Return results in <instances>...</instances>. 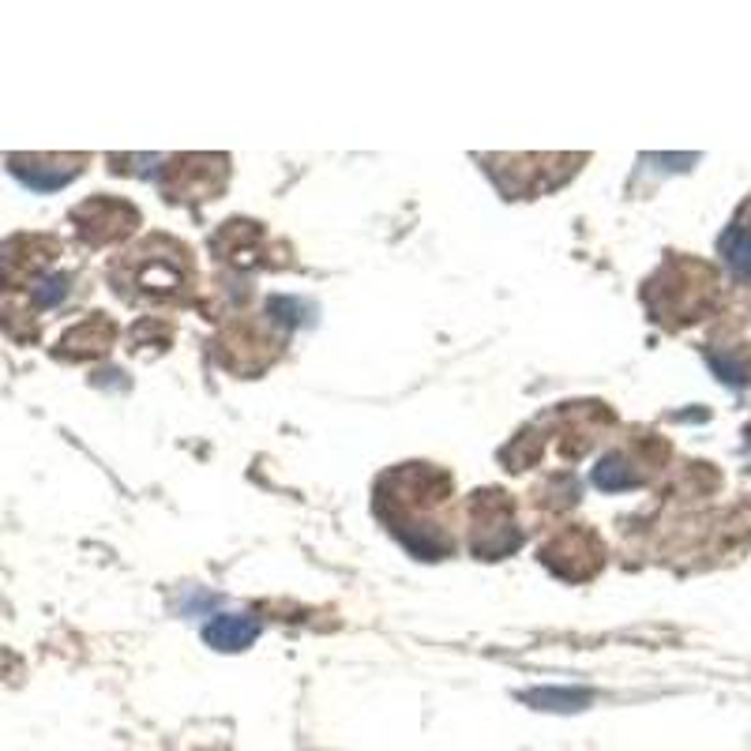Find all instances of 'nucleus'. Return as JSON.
I'll use <instances>...</instances> for the list:
<instances>
[{
	"instance_id": "obj_1",
	"label": "nucleus",
	"mask_w": 751,
	"mask_h": 751,
	"mask_svg": "<svg viewBox=\"0 0 751 751\" xmlns=\"http://www.w3.org/2000/svg\"><path fill=\"white\" fill-rule=\"evenodd\" d=\"M256 635H259V623L252 620V616H244V613H233V616L222 613L204 628V639L215 650H244Z\"/></svg>"
},
{
	"instance_id": "obj_2",
	"label": "nucleus",
	"mask_w": 751,
	"mask_h": 751,
	"mask_svg": "<svg viewBox=\"0 0 751 751\" xmlns=\"http://www.w3.org/2000/svg\"><path fill=\"white\" fill-rule=\"evenodd\" d=\"M722 256L740 278H751V226L737 222V226H729V230H725Z\"/></svg>"
},
{
	"instance_id": "obj_3",
	"label": "nucleus",
	"mask_w": 751,
	"mask_h": 751,
	"mask_svg": "<svg viewBox=\"0 0 751 751\" xmlns=\"http://www.w3.org/2000/svg\"><path fill=\"white\" fill-rule=\"evenodd\" d=\"M526 703L542 706V711H582V706L590 703V691L582 688H537V691H526Z\"/></svg>"
},
{
	"instance_id": "obj_4",
	"label": "nucleus",
	"mask_w": 751,
	"mask_h": 751,
	"mask_svg": "<svg viewBox=\"0 0 751 751\" xmlns=\"http://www.w3.org/2000/svg\"><path fill=\"white\" fill-rule=\"evenodd\" d=\"M594 485L605 488V493H620V488L635 485V474H631V462L623 455H609L594 467Z\"/></svg>"
}]
</instances>
